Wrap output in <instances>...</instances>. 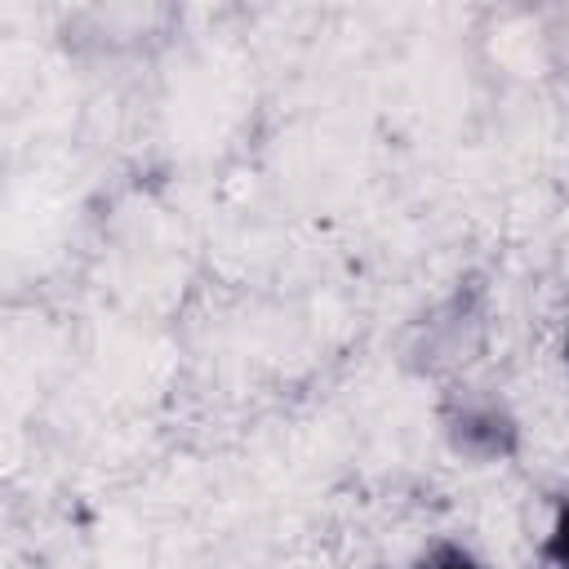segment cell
Segmentation results:
<instances>
[{
  "label": "cell",
  "instance_id": "6da1fadb",
  "mask_svg": "<svg viewBox=\"0 0 569 569\" xmlns=\"http://www.w3.org/2000/svg\"><path fill=\"white\" fill-rule=\"evenodd\" d=\"M547 560L556 569H569V502L556 507V520H551V533H547Z\"/></svg>",
  "mask_w": 569,
  "mask_h": 569
},
{
  "label": "cell",
  "instance_id": "7a4b0ae2",
  "mask_svg": "<svg viewBox=\"0 0 569 569\" xmlns=\"http://www.w3.org/2000/svg\"><path fill=\"white\" fill-rule=\"evenodd\" d=\"M413 569H485L476 556H467L462 547H453V542H445V547H436V551H427Z\"/></svg>",
  "mask_w": 569,
  "mask_h": 569
}]
</instances>
